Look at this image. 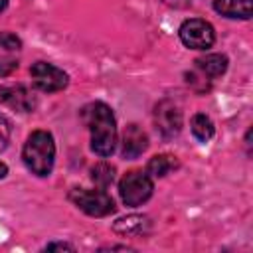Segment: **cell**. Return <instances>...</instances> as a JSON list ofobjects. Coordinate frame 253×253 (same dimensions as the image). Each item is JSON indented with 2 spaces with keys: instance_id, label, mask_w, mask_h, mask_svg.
I'll return each instance as SVG.
<instances>
[{
  "instance_id": "6",
  "label": "cell",
  "mask_w": 253,
  "mask_h": 253,
  "mask_svg": "<svg viewBox=\"0 0 253 253\" xmlns=\"http://www.w3.org/2000/svg\"><path fill=\"white\" fill-rule=\"evenodd\" d=\"M30 75H32V81L34 85L43 91V93H55V91H61L67 87V73L47 61H38L32 65L30 69Z\"/></svg>"
},
{
  "instance_id": "11",
  "label": "cell",
  "mask_w": 253,
  "mask_h": 253,
  "mask_svg": "<svg viewBox=\"0 0 253 253\" xmlns=\"http://www.w3.org/2000/svg\"><path fill=\"white\" fill-rule=\"evenodd\" d=\"M196 67L206 77H219L227 69V57L221 53H208V55L196 59Z\"/></svg>"
},
{
  "instance_id": "9",
  "label": "cell",
  "mask_w": 253,
  "mask_h": 253,
  "mask_svg": "<svg viewBox=\"0 0 253 253\" xmlns=\"http://www.w3.org/2000/svg\"><path fill=\"white\" fill-rule=\"evenodd\" d=\"M148 146V136L138 125H128L123 132V156L132 160L138 158Z\"/></svg>"
},
{
  "instance_id": "10",
  "label": "cell",
  "mask_w": 253,
  "mask_h": 253,
  "mask_svg": "<svg viewBox=\"0 0 253 253\" xmlns=\"http://www.w3.org/2000/svg\"><path fill=\"white\" fill-rule=\"evenodd\" d=\"M213 8L225 18H251V0H213Z\"/></svg>"
},
{
  "instance_id": "19",
  "label": "cell",
  "mask_w": 253,
  "mask_h": 253,
  "mask_svg": "<svg viewBox=\"0 0 253 253\" xmlns=\"http://www.w3.org/2000/svg\"><path fill=\"white\" fill-rule=\"evenodd\" d=\"M6 174H8V166L4 162H0V178H4Z\"/></svg>"
},
{
  "instance_id": "20",
  "label": "cell",
  "mask_w": 253,
  "mask_h": 253,
  "mask_svg": "<svg viewBox=\"0 0 253 253\" xmlns=\"http://www.w3.org/2000/svg\"><path fill=\"white\" fill-rule=\"evenodd\" d=\"M6 6H8V0H0V12L6 10Z\"/></svg>"
},
{
  "instance_id": "2",
  "label": "cell",
  "mask_w": 253,
  "mask_h": 253,
  "mask_svg": "<svg viewBox=\"0 0 253 253\" xmlns=\"http://www.w3.org/2000/svg\"><path fill=\"white\" fill-rule=\"evenodd\" d=\"M22 158L36 176H47L53 168L55 158L53 136L47 130H34L24 144Z\"/></svg>"
},
{
  "instance_id": "15",
  "label": "cell",
  "mask_w": 253,
  "mask_h": 253,
  "mask_svg": "<svg viewBox=\"0 0 253 253\" xmlns=\"http://www.w3.org/2000/svg\"><path fill=\"white\" fill-rule=\"evenodd\" d=\"M20 45H22V42L18 36H14L10 32H0V47L12 51V49H20Z\"/></svg>"
},
{
  "instance_id": "16",
  "label": "cell",
  "mask_w": 253,
  "mask_h": 253,
  "mask_svg": "<svg viewBox=\"0 0 253 253\" xmlns=\"http://www.w3.org/2000/svg\"><path fill=\"white\" fill-rule=\"evenodd\" d=\"M10 134H12V126H10V121L0 113V152L8 146V140H10Z\"/></svg>"
},
{
  "instance_id": "14",
  "label": "cell",
  "mask_w": 253,
  "mask_h": 253,
  "mask_svg": "<svg viewBox=\"0 0 253 253\" xmlns=\"http://www.w3.org/2000/svg\"><path fill=\"white\" fill-rule=\"evenodd\" d=\"M91 178H93V182H95L97 186L107 188V186H111L113 180H115V168H113L111 164H107V162H99V164H95V166L91 168Z\"/></svg>"
},
{
  "instance_id": "8",
  "label": "cell",
  "mask_w": 253,
  "mask_h": 253,
  "mask_svg": "<svg viewBox=\"0 0 253 253\" xmlns=\"http://www.w3.org/2000/svg\"><path fill=\"white\" fill-rule=\"evenodd\" d=\"M0 103L20 111V113H28L36 107V99L34 95L22 87V85H16V87H0Z\"/></svg>"
},
{
  "instance_id": "5",
  "label": "cell",
  "mask_w": 253,
  "mask_h": 253,
  "mask_svg": "<svg viewBox=\"0 0 253 253\" xmlns=\"http://www.w3.org/2000/svg\"><path fill=\"white\" fill-rule=\"evenodd\" d=\"M180 40L190 49H208L215 42V32L210 22L190 18L180 26Z\"/></svg>"
},
{
  "instance_id": "7",
  "label": "cell",
  "mask_w": 253,
  "mask_h": 253,
  "mask_svg": "<svg viewBox=\"0 0 253 253\" xmlns=\"http://www.w3.org/2000/svg\"><path fill=\"white\" fill-rule=\"evenodd\" d=\"M154 123L156 128L162 132V136L172 138L182 128V113L172 101H160L154 109Z\"/></svg>"
},
{
  "instance_id": "4",
  "label": "cell",
  "mask_w": 253,
  "mask_h": 253,
  "mask_svg": "<svg viewBox=\"0 0 253 253\" xmlns=\"http://www.w3.org/2000/svg\"><path fill=\"white\" fill-rule=\"evenodd\" d=\"M69 198L81 211L93 217H103L115 211L113 198L103 190H73Z\"/></svg>"
},
{
  "instance_id": "13",
  "label": "cell",
  "mask_w": 253,
  "mask_h": 253,
  "mask_svg": "<svg viewBox=\"0 0 253 253\" xmlns=\"http://www.w3.org/2000/svg\"><path fill=\"white\" fill-rule=\"evenodd\" d=\"M192 132L200 142H208L213 136V123L204 113H198L192 117Z\"/></svg>"
},
{
  "instance_id": "3",
  "label": "cell",
  "mask_w": 253,
  "mask_h": 253,
  "mask_svg": "<svg viewBox=\"0 0 253 253\" xmlns=\"http://www.w3.org/2000/svg\"><path fill=\"white\" fill-rule=\"evenodd\" d=\"M121 198L126 206H140L152 196V180L146 172L140 170H130L123 176L119 184Z\"/></svg>"
},
{
  "instance_id": "18",
  "label": "cell",
  "mask_w": 253,
  "mask_h": 253,
  "mask_svg": "<svg viewBox=\"0 0 253 253\" xmlns=\"http://www.w3.org/2000/svg\"><path fill=\"white\" fill-rule=\"evenodd\" d=\"M45 249H73V247L67 245V243H49Z\"/></svg>"
},
{
  "instance_id": "17",
  "label": "cell",
  "mask_w": 253,
  "mask_h": 253,
  "mask_svg": "<svg viewBox=\"0 0 253 253\" xmlns=\"http://www.w3.org/2000/svg\"><path fill=\"white\" fill-rule=\"evenodd\" d=\"M16 67H18V61L16 59H12V57H0V77L10 75Z\"/></svg>"
},
{
  "instance_id": "1",
  "label": "cell",
  "mask_w": 253,
  "mask_h": 253,
  "mask_svg": "<svg viewBox=\"0 0 253 253\" xmlns=\"http://www.w3.org/2000/svg\"><path fill=\"white\" fill-rule=\"evenodd\" d=\"M81 119L91 132V148L99 156H111L117 146V123L111 107L101 101L89 103L81 111Z\"/></svg>"
},
{
  "instance_id": "12",
  "label": "cell",
  "mask_w": 253,
  "mask_h": 253,
  "mask_svg": "<svg viewBox=\"0 0 253 253\" xmlns=\"http://www.w3.org/2000/svg\"><path fill=\"white\" fill-rule=\"evenodd\" d=\"M176 166H178L176 156H170V154H156V156L150 158V162H148V166H146V174L160 178V176H166V174H168L170 170H174Z\"/></svg>"
}]
</instances>
